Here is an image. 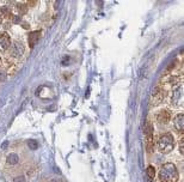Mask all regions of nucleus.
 Returning a JSON list of instances; mask_svg holds the SVG:
<instances>
[{
    "label": "nucleus",
    "mask_w": 184,
    "mask_h": 182,
    "mask_svg": "<svg viewBox=\"0 0 184 182\" xmlns=\"http://www.w3.org/2000/svg\"><path fill=\"white\" fill-rule=\"evenodd\" d=\"M147 176H148L150 181H152L156 177V169L153 167H148L147 168Z\"/></svg>",
    "instance_id": "10"
},
{
    "label": "nucleus",
    "mask_w": 184,
    "mask_h": 182,
    "mask_svg": "<svg viewBox=\"0 0 184 182\" xmlns=\"http://www.w3.org/2000/svg\"><path fill=\"white\" fill-rule=\"evenodd\" d=\"M24 53V46L20 42H16L12 47V55L13 56H20Z\"/></svg>",
    "instance_id": "6"
},
{
    "label": "nucleus",
    "mask_w": 184,
    "mask_h": 182,
    "mask_svg": "<svg viewBox=\"0 0 184 182\" xmlns=\"http://www.w3.org/2000/svg\"><path fill=\"white\" fill-rule=\"evenodd\" d=\"M156 119H157V121H158L159 123H168V122H169V120L171 119L170 111H169V110L163 109V110H160V111H159V113L156 115Z\"/></svg>",
    "instance_id": "4"
},
{
    "label": "nucleus",
    "mask_w": 184,
    "mask_h": 182,
    "mask_svg": "<svg viewBox=\"0 0 184 182\" xmlns=\"http://www.w3.org/2000/svg\"><path fill=\"white\" fill-rule=\"evenodd\" d=\"M13 182H24V177L23 176H18V177H16Z\"/></svg>",
    "instance_id": "13"
},
{
    "label": "nucleus",
    "mask_w": 184,
    "mask_h": 182,
    "mask_svg": "<svg viewBox=\"0 0 184 182\" xmlns=\"http://www.w3.org/2000/svg\"><path fill=\"white\" fill-rule=\"evenodd\" d=\"M28 145H29V147H30L31 150H36V149L38 147V143H37L36 140H29V141H28Z\"/></svg>",
    "instance_id": "11"
},
{
    "label": "nucleus",
    "mask_w": 184,
    "mask_h": 182,
    "mask_svg": "<svg viewBox=\"0 0 184 182\" xmlns=\"http://www.w3.org/2000/svg\"><path fill=\"white\" fill-rule=\"evenodd\" d=\"M0 22H1V19H0Z\"/></svg>",
    "instance_id": "15"
},
{
    "label": "nucleus",
    "mask_w": 184,
    "mask_h": 182,
    "mask_svg": "<svg viewBox=\"0 0 184 182\" xmlns=\"http://www.w3.org/2000/svg\"><path fill=\"white\" fill-rule=\"evenodd\" d=\"M159 180L162 182H177L178 181V170L175 164L166 163L159 170Z\"/></svg>",
    "instance_id": "1"
},
{
    "label": "nucleus",
    "mask_w": 184,
    "mask_h": 182,
    "mask_svg": "<svg viewBox=\"0 0 184 182\" xmlns=\"http://www.w3.org/2000/svg\"><path fill=\"white\" fill-rule=\"evenodd\" d=\"M184 116L183 114H178V115H176V117L174 119V122H175V126H176V128L178 129V131H183L184 128Z\"/></svg>",
    "instance_id": "8"
},
{
    "label": "nucleus",
    "mask_w": 184,
    "mask_h": 182,
    "mask_svg": "<svg viewBox=\"0 0 184 182\" xmlns=\"http://www.w3.org/2000/svg\"><path fill=\"white\" fill-rule=\"evenodd\" d=\"M18 161H19V157H18V155H16V153H11V155H8V157H7V163L11 164V165L17 164Z\"/></svg>",
    "instance_id": "9"
},
{
    "label": "nucleus",
    "mask_w": 184,
    "mask_h": 182,
    "mask_svg": "<svg viewBox=\"0 0 184 182\" xmlns=\"http://www.w3.org/2000/svg\"><path fill=\"white\" fill-rule=\"evenodd\" d=\"M11 44V40L7 34H0V52L6 50Z\"/></svg>",
    "instance_id": "5"
},
{
    "label": "nucleus",
    "mask_w": 184,
    "mask_h": 182,
    "mask_svg": "<svg viewBox=\"0 0 184 182\" xmlns=\"http://www.w3.org/2000/svg\"><path fill=\"white\" fill-rule=\"evenodd\" d=\"M5 78H6L5 72H4V71H0V82H4V80H5Z\"/></svg>",
    "instance_id": "12"
},
{
    "label": "nucleus",
    "mask_w": 184,
    "mask_h": 182,
    "mask_svg": "<svg viewBox=\"0 0 184 182\" xmlns=\"http://www.w3.org/2000/svg\"><path fill=\"white\" fill-rule=\"evenodd\" d=\"M145 138H146V146L151 152L153 150V126L150 121L145 123Z\"/></svg>",
    "instance_id": "3"
},
{
    "label": "nucleus",
    "mask_w": 184,
    "mask_h": 182,
    "mask_svg": "<svg viewBox=\"0 0 184 182\" xmlns=\"http://www.w3.org/2000/svg\"><path fill=\"white\" fill-rule=\"evenodd\" d=\"M40 37H41V31H34V32H31L29 35V46L32 48L38 42Z\"/></svg>",
    "instance_id": "7"
},
{
    "label": "nucleus",
    "mask_w": 184,
    "mask_h": 182,
    "mask_svg": "<svg viewBox=\"0 0 184 182\" xmlns=\"http://www.w3.org/2000/svg\"><path fill=\"white\" fill-rule=\"evenodd\" d=\"M180 151H181V153H183V140H181V146H180Z\"/></svg>",
    "instance_id": "14"
},
{
    "label": "nucleus",
    "mask_w": 184,
    "mask_h": 182,
    "mask_svg": "<svg viewBox=\"0 0 184 182\" xmlns=\"http://www.w3.org/2000/svg\"><path fill=\"white\" fill-rule=\"evenodd\" d=\"M175 147V138L171 133L163 134L158 140V151L162 153H169Z\"/></svg>",
    "instance_id": "2"
}]
</instances>
